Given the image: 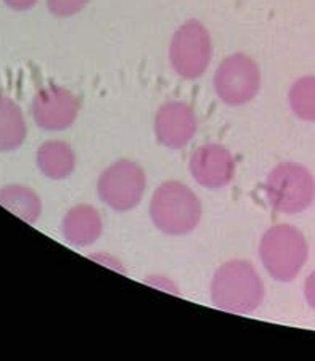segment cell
<instances>
[{"mask_svg": "<svg viewBox=\"0 0 315 361\" xmlns=\"http://www.w3.org/2000/svg\"><path fill=\"white\" fill-rule=\"evenodd\" d=\"M264 294L259 273L246 260L225 262L213 276V304L224 312L249 315L261 307Z\"/></svg>", "mask_w": 315, "mask_h": 361, "instance_id": "cell-1", "label": "cell"}, {"mask_svg": "<svg viewBox=\"0 0 315 361\" xmlns=\"http://www.w3.org/2000/svg\"><path fill=\"white\" fill-rule=\"evenodd\" d=\"M150 217L160 231L182 236L194 231L201 220V202L189 186L165 182L158 186L150 202Z\"/></svg>", "mask_w": 315, "mask_h": 361, "instance_id": "cell-2", "label": "cell"}, {"mask_svg": "<svg viewBox=\"0 0 315 361\" xmlns=\"http://www.w3.org/2000/svg\"><path fill=\"white\" fill-rule=\"evenodd\" d=\"M309 255L307 241L293 225L280 224L267 230L259 244V257L267 273L280 283L299 275Z\"/></svg>", "mask_w": 315, "mask_h": 361, "instance_id": "cell-3", "label": "cell"}, {"mask_svg": "<svg viewBox=\"0 0 315 361\" xmlns=\"http://www.w3.org/2000/svg\"><path fill=\"white\" fill-rule=\"evenodd\" d=\"M264 191L271 206L282 214H299L312 206L315 180L304 166L283 162L269 173Z\"/></svg>", "mask_w": 315, "mask_h": 361, "instance_id": "cell-4", "label": "cell"}, {"mask_svg": "<svg viewBox=\"0 0 315 361\" xmlns=\"http://www.w3.org/2000/svg\"><path fill=\"white\" fill-rule=\"evenodd\" d=\"M213 58V40L200 21L189 20L174 32L169 45V61L180 78H201Z\"/></svg>", "mask_w": 315, "mask_h": 361, "instance_id": "cell-5", "label": "cell"}, {"mask_svg": "<svg viewBox=\"0 0 315 361\" xmlns=\"http://www.w3.org/2000/svg\"><path fill=\"white\" fill-rule=\"evenodd\" d=\"M147 177L143 169L129 159L113 162L98 178L97 191L102 202L113 211L127 212L142 201Z\"/></svg>", "mask_w": 315, "mask_h": 361, "instance_id": "cell-6", "label": "cell"}, {"mask_svg": "<svg viewBox=\"0 0 315 361\" xmlns=\"http://www.w3.org/2000/svg\"><path fill=\"white\" fill-rule=\"evenodd\" d=\"M261 71L253 58L244 54L227 56L215 69L214 90L229 106H242L258 95Z\"/></svg>", "mask_w": 315, "mask_h": 361, "instance_id": "cell-7", "label": "cell"}, {"mask_svg": "<svg viewBox=\"0 0 315 361\" xmlns=\"http://www.w3.org/2000/svg\"><path fill=\"white\" fill-rule=\"evenodd\" d=\"M31 114L44 130H65L74 124L79 114V100L63 87L50 85L39 90L31 103Z\"/></svg>", "mask_w": 315, "mask_h": 361, "instance_id": "cell-8", "label": "cell"}, {"mask_svg": "<svg viewBox=\"0 0 315 361\" xmlns=\"http://www.w3.org/2000/svg\"><path fill=\"white\" fill-rule=\"evenodd\" d=\"M198 129L194 108L184 102H167L155 116V135L162 147L180 149L190 143Z\"/></svg>", "mask_w": 315, "mask_h": 361, "instance_id": "cell-9", "label": "cell"}, {"mask_svg": "<svg viewBox=\"0 0 315 361\" xmlns=\"http://www.w3.org/2000/svg\"><path fill=\"white\" fill-rule=\"evenodd\" d=\"M189 169L196 183L204 188H224L235 173V159L222 145H203L191 154Z\"/></svg>", "mask_w": 315, "mask_h": 361, "instance_id": "cell-10", "label": "cell"}, {"mask_svg": "<svg viewBox=\"0 0 315 361\" xmlns=\"http://www.w3.org/2000/svg\"><path fill=\"white\" fill-rule=\"evenodd\" d=\"M103 222L97 209L79 204L66 212L61 224L63 236L73 246L85 247L95 243L102 235Z\"/></svg>", "mask_w": 315, "mask_h": 361, "instance_id": "cell-11", "label": "cell"}, {"mask_svg": "<svg viewBox=\"0 0 315 361\" xmlns=\"http://www.w3.org/2000/svg\"><path fill=\"white\" fill-rule=\"evenodd\" d=\"M36 162L39 171L47 178L63 180L71 176L76 167V156L73 148L60 140H49L37 149Z\"/></svg>", "mask_w": 315, "mask_h": 361, "instance_id": "cell-12", "label": "cell"}, {"mask_svg": "<svg viewBox=\"0 0 315 361\" xmlns=\"http://www.w3.org/2000/svg\"><path fill=\"white\" fill-rule=\"evenodd\" d=\"M26 121L11 98L0 95V153L20 148L26 138Z\"/></svg>", "mask_w": 315, "mask_h": 361, "instance_id": "cell-13", "label": "cell"}, {"mask_svg": "<svg viewBox=\"0 0 315 361\" xmlns=\"http://www.w3.org/2000/svg\"><path fill=\"white\" fill-rule=\"evenodd\" d=\"M0 206L8 209L26 224H36L42 214L40 197L25 185H7L0 188Z\"/></svg>", "mask_w": 315, "mask_h": 361, "instance_id": "cell-14", "label": "cell"}, {"mask_svg": "<svg viewBox=\"0 0 315 361\" xmlns=\"http://www.w3.org/2000/svg\"><path fill=\"white\" fill-rule=\"evenodd\" d=\"M288 102L297 118L315 122V75H304L297 79L291 85Z\"/></svg>", "mask_w": 315, "mask_h": 361, "instance_id": "cell-15", "label": "cell"}, {"mask_svg": "<svg viewBox=\"0 0 315 361\" xmlns=\"http://www.w3.org/2000/svg\"><path fill=\"white\" fill-rule=\"evenodd\" d=\"M89 0H47V7L52 15L58 16V18H68L79 13Z\"/></svg>", "mask_w": 315, "mask_h": 361, "instance_id": "cell-16", "label": "cell"}, {"mask_svg": "<svg viewBox=\"0 0 315 361\" xmlns=\"http://www.w3.org/2000/svg\"><path fill=\"white\" fill-rule=\"evenodd\" d=\"M304 295L307 304L311 305L315 310V271H312L311 275L307 276L306 284H304Z\"/></svg>", "mask_w": 315, "mask_h": 361, "instance_id": "cell-17", "label": "cell"}, {"mask_svg": "<svg viewBox=\"0 0 315 361\" xmlns=\"http://www.w3.org/2000/svg\"><path fill=\"white\" fill-rule=\"evenodd\" d=\"M37 2L39 0H4V4L15 11L31 10Z\"/></svg>", "mask_w": 315, "mask_h": 361, "instance_id": "cell-18", "label": "cell"}]
</instances>
